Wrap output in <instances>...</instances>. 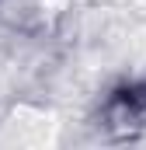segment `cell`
I'll list each match as a JSON object with an SVG mask.
<instances>
[{"label":"cell","instance_id":"cell-1","mask_svg":"<svg viewBox=\"0 0 146 150\" xmlns=\"http://www.w3.org/2000/svg\"><path fill=\"white\" fill-rule=\"evenodd\" d=\"M105 126L118 129V133H132L146 126V80H129V84H118L105 98Z\"/></svg>","mask_w":146,"mask_h":150}]
</instances>
